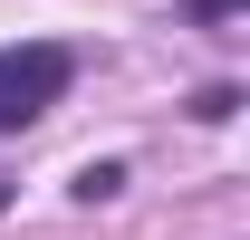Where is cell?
<instances>
[{
    "label": "cell",
    "instance_id": "obj_1",
    "mask_svg": "<svg viewBox=\"0 0 250 240\" xmlns=\"http://www.w3.org/2000/svg\"><path fill=\"white\" fill-rule=\"evenodd\" d=\"M67 87H77V48L67 39H10L0 48V135H29Z\"/></svg>",
    "mask_w": 250,
    "mask_h": 240
},
{
    "label": "cell",
    "instance_id": "obj_2",
    "mask_svg": "<svg viewBox=\"0 0 250 240\" xmlns=\"http://www.w3.org/2000/svg\"><path fill=\"white\" fill-rule=\"evenodd\" d=\"M67 192H77V202H116V192H125V163H77Z\"/></svg>",
    "mask_w": 250,
    "mask_h": 240
},
{
    "label": "cell",
    "instance_id": "obj_3",
    "mask_svg": "<svg viewBox=\"0 0 250 240\" xmlns=\"http://www.w3.org/2000/svg\"><path fill=\"white\" fill-rule=\"evenodd\" d=\"M192 116H202V125H231V116H241V87H202V96H192Z\"/></svg>",
    "mask_w": 250,
    "mask_h": 240
},
{
    "label": "cell",
    "instance_id": "obj_4",
    "mask_svg": "<svg viewBox=\"0 0 250 240\" xmlns=\"http://www.w3.org/2000/svg\"><path fill=\"white\" fill-rule=\"evenodd\" d=\"M241 10H250V0H192L183 20H192V29H221V20H241Z\"/></svg>",
    "mask_w": 250,
    "mask_h": 240
},
{
    "label": "cell",
    "instance_id": "obj_5",
    "mask_svg": "<svg viewBox=\"0 0 250 240\" xmlns=\"http://www.w3.org/2000/svg\"><path fill=\"white\" fill-rule=\"evenodd\" d=\"M0 211H10V182H0Z\"/></svg>",
    "mask_w": 250,
    "mask_h": 240
}]
</instances>
